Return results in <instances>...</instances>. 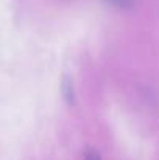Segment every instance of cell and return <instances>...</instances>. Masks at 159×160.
I'll return each instance as SVG.
<instances>
[{"mask_svg": "<svg viewBox=\"0 0 159 160\" xmlns=\"http://www.w3.org/2000/svg\"><path fill=\"white\" fill-rule=\"evenodd\" d=\"M108 2L119 6V8H128V6L133 5V0H108Z\"/></svg>", "mask_w": 159, "mask_h": 160, "instance_id": "7a4b0ae2", "label": "cell"}, {"mask_svg": "<svg viewBox=\"0 0 159 160\" xmlns=\"http://www.w3.org/2000/svg\"><path fill=\"white\" fill-rule=\"evenodd\" d=\"M62 92L66 95V100L69 103H72V100H73V90H72V84L69 82V79H64V82H62Z\"/></svg>", "mask_w": 159, "mask_h": 160, "instance_id": "6da1fadb", "label": "cell"}, {"mask_svg": "<svg viewBox=\"0 0 159 160\" xmlns=\"http://www.w3.org/2000/svg\"><path fill=\"white\" fill-rule=\"evenodd\" d=\"M86 160H100V156L97 152H94V151H89L87 156H86Z\"/></svg>", "mask_w": 159, "mask_h": 160, "instance_id": "3957f363", "label": "cell"}]
</instances>
